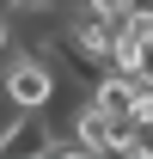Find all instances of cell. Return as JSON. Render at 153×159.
I'll return each mask as SVG.
<instances>
[{
	"instance_id": "1",
	"label": "cell",
	"mask_w": 153,
	"mask_h": 159,
	"mask_svg": "<svg viewBox=\"0 0 153 159\" xmlns=\"http://www.w3.org/2000/svg\"><path fill=\"white\" fill-rule=\"evenodd\" d=\"M6 98L19 104V110H43V104L55 98V74H49V61L19 55L12 67H6Z\"/></svg>"
},
{
	"instance_id": "5",
	"label": "cell",
	"mask_w": 153,
	"mask_h": 159,
	"mask_svg": "<svg viewBox=\"0 0 153 159\" xmlns=\"http://www.w3.org/2000/svg\"><path fill=\"white\" fill-rule=\"evenodd\" d=\"M0 55H6V25H0Z\"/></svg>"
},
{
	"instance_id": "3",
	"label": "cell",
	"mask_w": 153,
	"mask_h": 159,
	"mask_svg": "<svg viewBox=\"0 0 153 159\" xmlns=\"http://www.w3.org/2000/svg\"><path fill=\"white\" fill-rule=\"evenodd\" d=\"M92 19H129V0H86Z\"/></svg>"
},
{
	"instance_id": "4",
	"label": "cell",
	"mask_w": 153,
	"mask_h": 159,
	"mask_svg": "<svg viewBox=\"0 0 153 159\" xmlns=\"http://www.w3.org/2000/svg\"><path fill=\"white\" fill-rule=\"evenodd\" d=\"M129 19H141V25H153V0H129Z\"/></svg>"
},
{
	"instance_id": "2",
	"label": "cell",
	"mask_w": 153,
	"mask_h": 159,
	"mask_svg": "<svg viewBox=\"0 0 153 159\" xmlns=\"http://www.w3.org/2000/svg\"><path fill=\"white\" fill-rule=\"evenodd\" d=\"M0 153H55V141H49V129L37 122V110H19L12 129L0 135Z\"/></svg>"
}]
</instances>
